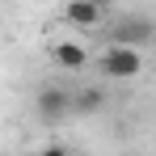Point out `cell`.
I'll return each mask as SVG.
<instances>
[{
    "label": "cell",
    "mask_w": 156,
    "mask_h": 156,
    "mask_svg": "<svg viewBox=\"0 0 156 156\" xmlns=\"http://www.w3.org/2000/svg\"><path fill=\"white\" fill-rule=\"evenodd\" d=\"M152 42H156V30H152Z\"/></svg>",
    "instance_id": "cell-9"
},
{
    "label": "cell",
    "mask_w": 156,
    "mask_h": 156,
    "mask_svg": "<svg viewBox=\"0 0 156 156\" xmlns=\"http://www.w3.org/2000/svg\"><path fill=\"white\" fill-rule=\"evenodd\" d=\"M101 13L105 9H97L93 0H68V4H63V17H68L72 26H80V30H93L101 21Z\"/></svg>",
    "instance_id": "cell-4"
},
{
    "label": "cell",
    "mask_w": 156,
    "mask_h": 156,
    "mask_svg": "<svg viewBox=\"0 0 156 156\" xmlns=\"http://www.w3.org/2000/svg\"><path fill=\"white\" fill-rule=\"evenodd\" d=\"M38 156H72V152H68V144H51V148H42Z\"/></svg>",
    "instance_id": "cell-7"
},
{
    "label": "cell",
    "mask_w": 156,
    "mask_h": 156,
    "mask_svg": "<svg viewBox=\"0 0 156 156\" xmlns=\"http://www.w3.org/2000/svg\"><path fill=\"white\" fill-rule=\"evenodd\" d=\"M34 114H38L42 122H63V118L72 114V93L59 89V84H42L38 97H34Z\"/></svg>",
    "instance_id": "cell-2"
},
{
    "label": "cell",
    "mask_w": 156,
    "mask_h": 156,
    "mask_svg": "<svg viewBox=\"0 0 156 156\" xmlns=\"http://www.w3.org/2000/svg\"><path fill=\"white\" fill-rule=\"evenodd\" d=\"M97 68H101V76L110 80H131V76H139V68H144V55L135 51V47H105L101 55H97Z\"/></svg>",
    "instance_id": "cell-1"
},
{
    "label": "cell",
    "mask_w": 156,
    "mask_h": 156,
    "mask_svg": "<svg viewBox=\"0 0 156 156\" xmlns=\"http://www.w3.org/2000/svg\"><path fill=\"white\" fill-rule=\"evenodd\" d=\"M93 4H97V9H110V4H114V0H93Z\"/></svg>",
    "instance_id": "cell-8"
},
{
    "label": "cell",
    "mask_w": 156,
    "mask_h": 156,
    "mask_svg": "<svg viewBox=\"0 0 156 156\" xmlns=\"http://www.w3.org/2000/svg\"><path fill=\"white\" fill-rule=\"evenodd\" d=\"M51 59L63 68V72H80V68L89 63V51H84L80 42H59V47L51 51Z\"/></svg>",
    "instance_id": "cell-5"
},
{
    "label": "cell",
    "mask_w": 156,
    "mask_h": 156,
    "mask_svg": "<svg viewBox=\"0 0 156 156\" xmlns=\"http://www.w3.org/2000/svg\"><path fill=\"white\" fill-rule=\"evenodd\" d=\"M101 105H105V93L97 89V84H89V89L72 93V110H76V114H93V110H101Z\"/></svg>",
    "instance_id": "cell-6"
},
{
    "label": "cell",
    "mask_w": 156,
    "mask_h": 156,
    "mask_svg": "<svg viewBox=\"0 0 156 156\" xmlns=\"http://www.w3.org/2000/svg\"><path fill=\"white\" fill-rule=\"evenodd\" d=\"M152 21L148 17H122L118 26H114V47H144V42H152Z\"/></svg>",
    "instance_id": "cell-3"
}]
</instances>
